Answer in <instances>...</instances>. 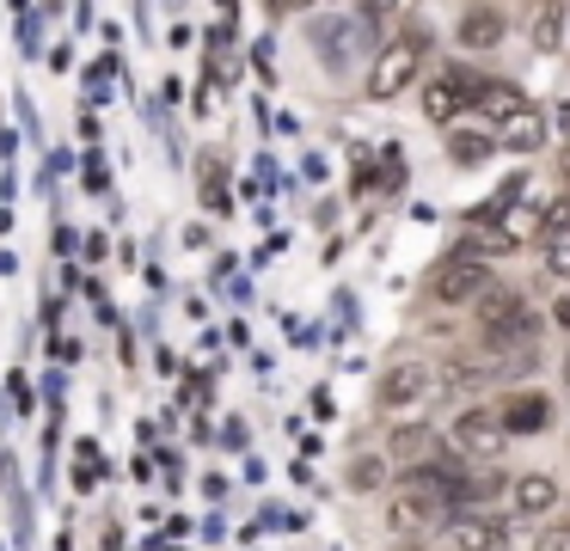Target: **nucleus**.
Wrapping results in <instances>:
<instances>
[{
	"instance_id": "obj_16",
	"label": "nucleus",
	"mask_w": 570,
	"mask_h": 551,
	"mask_svg": "<svg viewBox=\"0 0 570 551\" xmlns=\"http://www.w3.org/2000/svg\"><path fill=\"white\" fill-rule=\"evenodd\" d=\"M381 478H386V465L374 460V453H368V460H356V465H350V490H374Z\"/></svg>"
},
{
	"instance_id": "obj_4",
	"label": "nucleus",
	"mask_w": 570,
	"mask_h": 551,
	"mask_svg": "<svg viewBox=\"0 0 570 551\" xmlns=\"http://www.w3.org/2000/svg\"><path fill=\"white\" fill-rule=\"evenodd\" d=\"M546 423H552L546 392H515V399H503V416H497L503 435H533V429H546Z\"/></svg>"
},
{
	"instance_id": "obj_7",
	"label": "nucleus",
	"mask_w": 570,
	"mask_h": 551,
	"mask_svg": "<svg viewBox=\"0 0 570 551\" xmlns=\"http://www.w3.org/2000/svg\"><path fill=\"white\" fill-rule=\"evenodd\" d=\"M423 386H430V380H423V367H393V374L381 380V404L386 411H399V404H417L423 399Z\"/></svg>"
},
{
	"instance_id": "obj_1",
	"label": "nucleus",
	"mask_w": 570,
	"mask_h": 551,
	"mask_svg": "<svg viewBox=\"0 0 570 551\" xmlns=\"http://www.w3.org/2000/svg\"><path fill=\"white\" fill-rule=\"evenodd\" d=\"M417 61H423V31L411 24L399 43L381 49V61H374V73H368V98H399L405 80H417Z\"/></svg>"
},
{
	"instance_id": "obj_13",
	"label": "nucleus",
	"mask_w": 570,
	"mask_h": 551,
	"mask_svg": "<svg viewBox=\"0 0 570 551\" xmlns=\"http://www.w3.org/2000/svg\"><path fill=\"white\" fill-rule=\"evenodd\" d=\"M491 135H448V159H460V166H472V159H484L491 154Z\"/></svg>"
},
{
	"instance_id": "obj_19",
	"label": "nucleus",
	"mask_w": 570,
	"mask_h": 551,
	"mask_svg": "<svg viewBox=\"0 0 570 551\" xmlns=\"http://www.w3.org/2000/svg\"><path fill=\"white\" fill-rule=\"evenodd\" d=\"M533 551H570V527H546L540 545H533Z\"/></svg>"
},
{
	"instance_id": "obj_11",
	"label": "nucleus",
	"mask_w": 570,
	"mask_h": 551,
	"mask_svg": "<svg viewBox=\"0 0 570 551\" xmlns=\"http://www.w3.org/2000/svg\"><path fill=\"white\" fill-rule=\"evenodd\" d=\"M442 86L454 92V105H479V92L491 86V73H479V68H448Z\"/></svg>"
},
{
	"instance_id": "obj_12",
	"label": "nucleus",
	"mask_w": 570,
	"mask_h": 551,
	"mask_svg": "<svg viewBox=\"0 0 570 551\" xmlns=\"http://www.w3.org/2000/svg\"><path fill=\"white\" fill-rule=\"evenodd\" d=\"M479 105L491 110V117H503V122L515 117V110H528V105H521V92H515V86H497V80H491V86H484V92H479Z\"/></svg>"
},
{
	"instance_id": "obj_3",
	"label": "nucleus",
	"mask_w": 570,
	"mask_h": 551,
	"mask_svg": "<svg viewBox=\"0 0 570 551\" xmlns=\"http://www.w3.org/2000/svg\"><path fill=\"white\" fill-rule=\"evenodd\" d=\"M484 288H491V269L472 264V257H454V264L435 269V294H442V301H479Z\"/></svg>"
},
{
	"instance_id": "obj_17",
	"label": "nucleus",
	"mask_w": 570,
	"mask_h": 551,
	"mask_svg": "<svg viewBox=\"0 0 570 551\" xmlns=\"http://www.w3.org/2000/svg\"><path fill=\"white\" fill-rule=\"evenodd\" d=\"M546 269H552V276H570V233L546 239Z\"/></svg>"
},
{
	"instance_id": "obj_21",
	"label": "nucleus",
	"mask_w": 570,
	"mask_h": 551,
	"mask_svg": "<svg viewBox=\"0 0 570 551\" xmlns=\"http://www.w3.org/2000/svg\"><path fill=\"white\" fill-rule=\"evenodd\" d=\"M558 325H570V294H564V301H558Z\"/></svg>"
},
{
	"instance_id": "obj_18",
	"label": "nucleus",
	"mask_w": 570,
	"mask_h": 551,
	"mask_svg": "<svg viewBox=\"0 0 570 551\" xmlns=\"http://www.w3.org/2000/svg\"><path fill=\"white\" fill-rule=\"evenodd\" d=\"M558 24H564V12H540V49H558Z\"/></svg>"
},
{
	"instance_id": "obj_9",
	"label": "nucleus",
	"mask_w": 570,
	"mask_h": 551,
	"mask_svg": "<svg viewBox=\"0 0 570 551\" xmlns=\"http://www.w3.org/2000/svg\"><path fill=\"white\" fill-rule=\"evenodd\" d=\"M552 502H558V484H552L546 472H528V478L515 484V509H521V514H546Z\"/></svg>"
},
{
	"instance_id": "obj_5",
	"label": "nucleus",
	"mask_w": 570,
	"mask_h": 551,
	"mask_svg": "<svg viewBox=\"0 0 570 551\" xmlns=\"http://www.w3.org/2000/svg\"><path fill=\"white\" fill-rule=\"evenodd\" d=\"M503 31H509V19L497 7H466V12H460V31L454 37L466 49H497V43H503Z\"/></svg>"
},
{
	"instance_id": "obj_8",
	"label": "nucleus",
	"mask_w": 570,
	"mask_h": 551,
	"mask_svg": "<svg viewBox=\"0 0 570 551\" xmlns=\"http://www.w3.org/2000/svg\"><path fill=\"white\" fill-rule=\"evenodd\" d=\"M503 141L515 147V154H533V147L546 141V117L540 110H515V117L503 122Z\"/></svg>"
},
{
	"instance_id": "obj_14",
	"label": "nucleus",
	"mask_w": 570,
	"mask_h": 551,
	"mask_svg": "<svg viewBox=\"0 0 570 551\" xmlns=\"http://www.w3.org/2000/svg\"><path fill=\"white\" fill-rule=\"evenodd\" d=\"M540 227H546V239L570 233V196H558V203H546V208H540Z\"/></svg>"
},
{
	"instance_id": "obj_2",
	"label": "nucleus",
	"mask_w": 570,
	"mask_h": 551,
	"mask_svg": "<svg viewBox=\"0 0 570 551\" xmlns=\"http://www.w3.org/2000/svg\"><path fill=\"white\" fill-rule=\"evenodd\" d=\"M448 435H454V447L472 453V460H497V453H503V441H509L503 429H497L491 411H460Z\"/></svg>"
},
{
	"instance_id": "obj_22",
	"label": "nucleus",
	"mask_w": 570,
	"mask_h": 551,
	"mask_svg": "<svg viewBox=\"0 0 570 551\" xmlns=\"http://www.w3.org/2000/svg\"><path fill=\"white\" fill-rule=\"evenodd\" d=\"M558 171H564V178H570V147H564V154H558Z\"/></svg>"
},
{
	"instance_id": "obj_15",
	"label": "nucleus",
	"mask_w": 570,
	"mask_h": 551,
	"mask_svg": "<svg viewBox=\"0 0 570 551\" xmlns=\"http://www.w3.org/2000/svg\"><path fill=\"white\" fill-rule=\"evenodd\" d=\"M423 110H430V117H435V122H448V117H454V110H460V105H454V92H448V86H442V80H435V86H430V92H423Z\"/></svg>"
},
{
	"instance_id": "obj_23",
	"label": "nucleus",
	"mask_w": 570,
	"mask_h": 551,
	"mask_svg": "<svg viewBox=\"0 0 570 551\" xmlns=\"http://www.w3.org/2000/svg\"><path fill=\"white\" fill-rule=\"evenodd\" d=\"M558 122H564V135H570V105H564V110H558Z\"/></svg>"
},
{
	"instance_id": "obj_10",
	"label": "nucleus",
	"mask_w": 570,
	"mask_h": 551,
	"mask_svg": "<svg viewBox=\"0 0 570 551\" xmlns=\"http://www.w3.org/2000/svg\"><path fill=\"white\" fill-rule=\"evenodd\" d=\"M515 313H521V301H515V294H509V288H503V294H497V288H484V294H479V325H484V331L509 325V318H515Z\"/></svg>"
},
{
	"instance_id": "obj_20",
	"label": "nucleus",
	"mask_w": 570,
	"mask_h": 551,
	"mask_svg": "<svg viewBox=\"0 0 570 551\" xmlns=\"http://www.w3.org/2000/svg\"><path fill=\"white\" fill-rule=\"evenodd\" d=\"M393 447H399V453H417V447H423V429H399Z\"/></svg>"
},
{
	"instance_id": "obj_24",
	"label": "nucleus",
	"mask_w": 570,
	"mask_h": 551,
	"mask_svg": "<svg viewBox=\"0 0 570 551\" xmlns=\"http://www.w3.org/2000/svg\"><path fill=\"white\" fill-rule=\"evenodd\" d=\"M564 374H570V362H564Z\"/></svg>"
},
{
	"instance_id": "obj_6",
	"label": "nucleus",
	"mask_w": 570,
	"mask_h": 551,
	"mask_svg": "<svg viewBox=\"0 0 570 551\" xmlns=\"http://www.w3.org/2000/svg\"><path fill=\"white\" fill-rule=\"evenodd\" d=\"M454 545L460 551H503L509 545V527L491 521V514H466V521H454Z\"/></svg>"
}]
</instances>
